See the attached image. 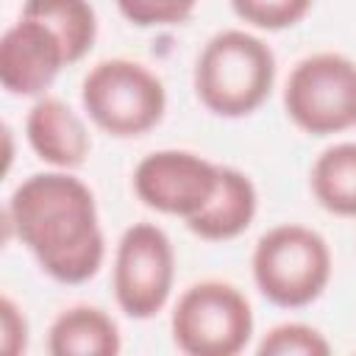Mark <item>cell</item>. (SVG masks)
<instances>
[{
  "label": "cell",
  "instance_id": "obj_8",
  "mask_svg": "<svg viewBox=\"0 0 356 356\" xmlns=\"http://www.w3.org/2000/svg\"><path fill=\"white\" fill-rule=\"evenodd\" d=\"M220 167L189 150L147 153L134 170V192L161 214L195 217L214 195Z\"/></svg>",
  "mask_w": 356,
  "mask_h": 356
},
{
  "label": "cell",
  "instance_id": "obj_16",
  "mask_svg": "<svg viewBox=\"0 0 356 356\" xmlns=\"http://www.w3.org/2000/svg\"><path fill=\"white\" fill-rule=\"evenodd\" d=\"M314 0H231L239 19L261 31H281L300 22Z\"/></svg>",
  "mask_w": 356,
  "mask_h": 356
},
{
  "label": "cell",
  "instance_id": "obj_6",
  "mask_svg": "<svg viewBox=\"0 0 356 356\" xmlns=\"http://www.w3.org/2000/svg\"><path fill=\"white\" fill-rule=\"evenodd\" d=\"M289 120L314 136L356 125V64L339 53H314L295 64L284 86Z\"/></svg>",
  "mask_w": 356,
  "mask_h": 356
},
{
  "label": "cell",
  "instance_id": "obj_13",
  "mask_svg": "<svg viewBox=\"0 0 356 356\" xmlns=\"http://www.w3.org/2000/svg\"><path fill=\"white\" fill-rule=\"evenodd\" d=\"M22 17L42 19L61 39L67 64L81 61L97 36V17L89 0H25Z\"/></svg>",
  "mask_w": 356,
  "mask_h": 356
},
{
  "label": "cell",
  "instance_id": "obj_4",
  "mask_svg": "<svg viewBox=\"0 0 356 356\" xmlns=\"http://www.w3.org/2000/svg\"><path fill=\"white\" fill-rule=\"evenodd\" d=\"M89 117L111 136H142L167 108V92L156 72L131 58H106L95 64L81 86Z\"/></svg>",
  "mask_w": 356,
  "mask_h": 356
},
{
  "label": "cell",
  "instance_id": "obj_18",
  "mask_svg": "<svg viewBox=\"0 0 356 356\" xmlns=\"http://www.w3.org/2000/svg\"><path fill=\"white\" fill-rule=\"evenodd\" d=\"M0 317H3V350L17 356L28 348V320L17 309L11 298H3L0 303Z\"/></svg>",
  "mask_w": 356,
  "mask_h": 356
},
{
  "label": "cell",
  "instance_id": "obj_17",
  "mask_svg": "<svg viewBox=\"0 0 356 356\" xmlns=\"http://www.w3.org/2000/svg\"><path fill=\"white\" fill-rule=\"evenodd\" d=\"M197 3L200 0H117V8L128 22L139 28H153V25H178L189 19Z\"/></svg>",
  "mask_w": 356,
  "mask_h": 356
},
{
  "label": "cell",
  "instance_id": "obj_1",
  "mask_svg": "<svg viewBox=\"0 0 356 356\" xmlns=\"http://www.w3.org/2000/svg\"><path fill=\"white\" fill-rule=\"evenodd\" d=\"M6 225L61 284L89 281L106 256L92 189L67 172L25 178L6 206Z\"/></svg>",
  "mask_w": 356,
  "mask_h": 356
},
{
  "label": "cell",
  "instance_id": "obj_9",
  "mask_svg": "<svg viewBox=\"0 0 356 356\" xmlns=\"http://www.w3.org/2000/svg\"><path fill=\"white\" fill-rule=\"evenodd\" d=\"M67 64L61 39L33 17H22L0 39V83L19 97L42 95Z\"/></svg>",
  "mask_w": 356,
  "mask_h": 356
},
{
  "label": "cell",
  "instance_id": "obj_3",
  "mask_svg": "<svg viewBox=\"0 0 356 356\" xmlns=\"http://www.w3.org/2000/svg\"><path fill=\"white\" fill-rule=\"evenodd\" d=\"M331 278V250L325 239L298 222L270 228L253 250V281L259 292L284 309L309 306Z\"/></svg>",
  "mask_w": 356,
  "mask_h": 356
},
{
  "label": "cell",
  "instance_id": "obj_7",
  "mask_svg": "<svg viewBox=\"0 0 356 356\" xmlns=\"http://www.w3.org/2000/svg\"><path fill=\"white\" fill-rule=\"evenodd\" d=\"M175 253L170 236L153 222L131 225L114 256V298L134 320H147L164 309L172 292Z\"/></svg>",
  "mask_w": 356,
  "mask_h": 356
},
{
  "label": "cell",
  "instance_id": "obj_12",
  "mask_svg": "<svg viewBox=\"0 0 356 356\" xmlns=\"http://www.w3.org/2000/svg\"><path fill=\"white\" fill-rule=\"evenodd\" d=\"M120 348L117 323L97 306L64 309L47 334V350L53 356H114Z\"/></svg>",
  "mask_w": 356,
  "mask_h": 356
},
{
  "label": "cell",
  "instance_id": "obj_5",
  "mask_svg": "<svg viewBox=\"0 0 356 356\" xmlns=\"http://www.w3.org/2000/svg\"><path fill=\"white\" fill-rule=\"evenodd\" d=\"M170 325L189 356H234L253 337V312L234 284L200 281L178 298Z\"/></svg>",
  "mask_w": 356,
  "mask_h": 356
},
{
  "label": "cell",
  "instance_id": "obj_15",
  "mask_svg": "<svg viewBox=\"0 0 356 356\" xmlns=\"http://www.w3.org/2000/svg\"><path fill=\"white\" fill-rule=\"evenodd\" d=\"M256 350L261 356H325L331 345L317 328L306 323H284L270 328Z\"/></svg>",
  "mask_w": 356,
  "mask_h": 356
},
{
  "label": "cell",
  "instance_id": "obj_2",
  "mask_svg": "<svg viewBox=\"0 0 356 356\" xmlns=\"http://www.w3.org/2000/svg\"><path fill=\"white\" fill-rule=\"evenodd\" d=\"M275 81V56L267 42L248 31L214 33L195 64L197 100L217 117L253 114Z\"/></svg>",
  "mask_w": 356,
  "mask_h": 356
},
{
  "label": "cell",
  "instance_id": "obj_10",
  "mask_svg": "<svg viewBox=\"0 0 356 356\" xmlns=\"http://www.w3.org/2000/svg\"><path fill=\"white\" fill-rule=\"evenodd\" d=\"M25 136L33 153L58 170L81 167L92 147L83 120L58 97H42L31 106Z\"/></svg>",
  "mask_w": 356,
  "mask_h": 356
},
{
  "label": "cell",
  "instance_id": "obj_11",
  "mask_svg": "<svg viewBox=\"0 0 356 356\" xmlns=\"http://www.w3.org/2000/svg\"><path fill=\"white\" fill-rule=\"evenodd\" d=\"M253 217H256L253 181L234 167H220V178L211 200L195 217L186 220V228L200 239L225 242L239 236L253 222Z\"/></svg>",
  "mask_w": 356,
  "mask_h": 356
},
{
  "label": "cell",
  "instance_id": "obj_14",
  "mask_svg": "<svg viewBox=\"0 0 356 356\" xmlns=\"http://www.w3.org/2000/svg\"><path fill=\"white\" fill-rule=\"evenodd\" d=\"M312 192L317 203L339 217H356V142L325 147L312 164Z\"/></svg>",
  "mask_w": 356,
  "mask_h": 356
}]
</instances>
